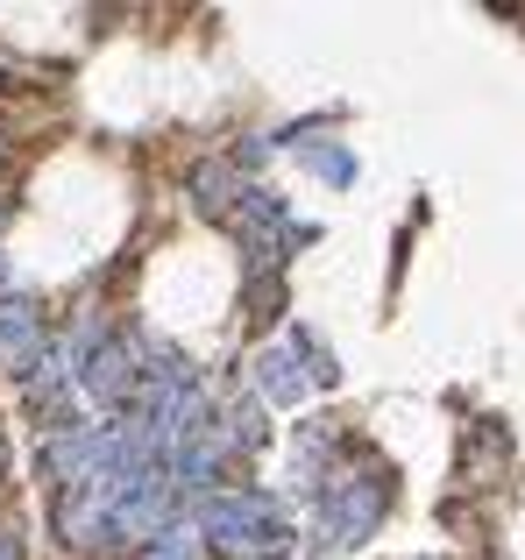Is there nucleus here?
<instances>
[{
    "instance_id": "nucleus-1",
    "label": "nucleus",
    "mask_w": 525,
    "mask_h": 560,
    "mask_svg": "<svg viewBox=\"0 0 525 560\" xmlns=\"http://www.w3.org/2000/svg\"><path fill=\"white\" fill-rule=\"evenodd\" d=\"M199 539L228 560H284L291 553V518L270 490H221L199 504Z\"/></svg>"
},
{
    "instance_id": "nucleus-2",
    "label": "nucleus",
    "mask_w": 525,
    "mask_h": 560,
    "mask_svg": "<svg viewBox=\"0 0 525 560\" xmlns=\"http://www.w3.org/2000/svg\"><path fill=\"white\" fill-rule=\"evenodd\" d=\"M313 497H319V518H327L334 547H362L390 511V468L370 462V454H341V462H327V476L313 482Z\"/></svg>"
},
{
    "instance_id": "nucleus-3",
    "label": "nucleus",
    "mask_w": 525,
    "mask_h": 560,
    "mask_svg": "<svg viewBox=\"0 0 525 560\" xmlns=\"http://www.w3.org/2000/svg\"><path fill=\"white\" fill-rule=\"evenodd\" d=\"M65 348H71V376H79V390L93 397L100 411L128 419L136 397H142V355H150V348L128 341V334H114V327H100V319H85L79 341H65Z\"/></svg>"
},
{
    "instance_id": "nucleus-4",
    "label": "nucleus",
    "mask_w": 525,
    "mask_h": 560,
    "mask_svg": "<svg viewBox=\"0 0 525 560\" xmlns=\"http://www.w3.org/2000/svg\"><path fill=\"white\" fill-rule=\"evenodd\" d=\"M50 355H57V341L43 334V305L22 299V291L0 299V370H8L14 383H28Z\"/></svg>"
},
{
    "instance_id": "nucleus-5",
    "label": "nucleus",
    "mask_w": 525,
    "mask_h": 560,
    "mask_svg": "<svg viewBox=\"0 0 525 560\" xmlns=\"http://www.w3.org/2000/svg\"><path fill=\"white\" fill-rule=\"evenodd\" d=\"M185 191H192V206H199L207 220H235V213H242V191H249V178H242V164H192Z\"/></svg>"
},
{
    "instance_id": "nucleus-6",
    "label": "nucleus",
    "mask_w": 525,
    "mask_h": 560,
    "mask_svg": "<svg viewBox=\"0 0 525 560\" xmlns=\"http://www.w3.org/2000/svg\"><path fill=\"white\" fill-rule=\"evenodd\" d=\"M256 390L270 397V405L299 411V397L313 390V376L299 370V355H291V341H284V348H262V355H256Z\"/></svg>"
},
{
    "instance_id": "nucleus-7",
    "label": "nucleus",
    "mask_w": 525,
    "mask_h": 560,
    "mask_svg": "<svg viewBox=\"0 0 525 560\" xmlns=\"http://www.w3.org/2000/svg\"><path fill=\"white\" fill-rule=\"evenodd\" d=\"M291 355L305 362V376H313L319 390H327V383L341 376V370H334V355H327V341H319V334H305V327H291Z\"/></svg>"
},
{
    "instance_id": "nucleus-8",
    "label": "nucleus",
    "mask_w": 525,
    "mask_h": 560,
    "mask_svg": "<svg viewBox=\"0 0 525 560\" xmlns=\"http://www.w3.org/2000/svg\"><path fill=\"white\" fill-rule=\"evenodd\" d=\"M128 560H199V539H185V533H156L150 547H136Z\"/></svg>"
},
{
    "instance_id": "nucleus-9",
    "label": "nucleus",
    "mask_w": 525,
    "mask_h": 560,
    "mask_svg": "<svg viewBox=\"0 0 525 560\" xmlns=\"http://www.w3.org/2000/svg\"><path fill=\"white\" fill-rule=\"evenodd\" d=\"M305 164H313L327 185H355V156L348 150H305Z\"/></svg>"
},
{
    "instance_id": "nucleus-10",
    "label": "nucleus",
    "mask_w": 525,
    "mask_h": 560,
    "mask_svg": "<svg viewBox=\"0 0 525 560\" xmlns=\"http://www.w3.org/2000/svg\"><path fill=\"white\" fill-rule=\"evenodd\" d=\"M0 560H22V533H8V525H0Z\"/></svg>"
},
{
    "instance_id": "nucleus-11",
    "label": "nucleus",
    "mask_w": 525,
    "mask_h": 560,
    "mask_svg": "<svg viewBox=\"0 0 525 560\" xmlns=\"http://www.w3.org/2000/svg\"><path fill=\"white\" fill-rule=\"evenodd\" d=\"M0 284H8V256H0Z\"/></svg>"
}]
</instances>
